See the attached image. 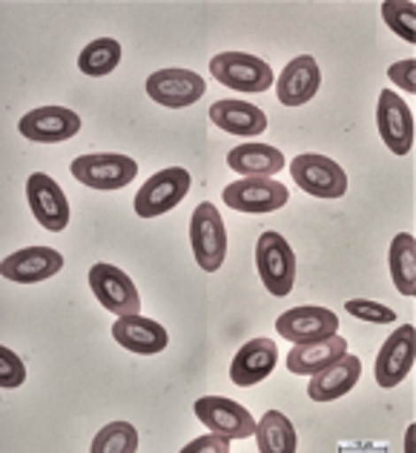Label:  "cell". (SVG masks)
Returning a JSON list of instances; mask_svg holds the SVG:
<instances>
[{
  "label": "cell",
  "instance_id": "cell-1",
  "mask_svg": "<svg viewBox=\"0 0 416 453\" xmlns=\"http://www.w3.org/2000/svg\"><path fill=\"white\" fill-rule=\"evenodd\" d=\"M256 267L270 296L284 299L296 284V253L279 233H261L256 244Z\"/></svg>",
  "mask_w": 416,
  "mask_h": 453
},
{
  "label": "cell",
  "instance_id": "cell-2",
  "mask_svg": "<svg viewBox=\"0 0 416 453\" xmlns=\"http://www.w3.org/2000/svg\"><path fill=\"white\" fill-rule=\"evenodd\" d=\"M189 244H193V253L201 270L216 273L224 265V256H227V230H224L219 210L210 201L198 204L193 219H189Z\"/></svg>",
  "mask_w": 416,
  "mask_h": 453
},
{
  "label": "cell",
  "instance_id": "cell-3",
  "mask_svg": "<svg viewBox=\"0 0 416 453\" xmlns=\"http://www.w3.org/2000/svg\"><path fill=\"white\" fill-rule=\"evenodd\" d=\"M189 173L184 166H170V170H161L144 181V187L138 189L135 196V212L138 219H156L161 212H170L184 201L189 193Z\"/></svg>",
  "mask_w": 416,
  "mask_h": 453
},
{
  "label": "cell",
  "instance_id": "cell-4",
  "mask_svg": "<svg viewBox=\"0 0 416 453\" xmlns=\"http://www.w3.org/2000/svg\"><path fill=\"white\" fill-rule=\"evenodd\" d=\"M293 181L299 184L304 193L316 198H342L348 193V175L342 166L319 152H304L290 164Z\"/></svg>",
  "mask_w": 416,
  "mask_h": 453
},
{
  "label": "cell",
  "instance_id": "cell-5",
  "mask_svg": "<svg viewBox=\"0 0 416 453\" xmlns=\"http://www.w3.org/2000/svg\"><path fill=\"white\" fill-rule=\"evenodd\" d=\"M210 73L219 83L239 92H267L273 87V69L256 55L221 52L210 61Z\"/></svg>",
  "mask_w": 416,
  "mask_h": 453
},
{
  "label": "cell",
  "instance_id": "cell-6",
  "mask_svg": "<svg viewBox=\"0 0 416 453\" xmlns=\"http://www.w3.org/2000/svg\"><path fill=\"white\" fill-rule=\"evenodd\" d=\"M73 175L92 189H121L135 181L138 164L118 152H92L73 161Z\"/></svg>",
  "mask_w": 416,
  "mask_h": 453
},
{
  "label": "cell",
  "instance_id": "cell-7",
  "mask_svg": "<svg viewBox=\"0 0 416 453\" xmlns=\"http://www.w3.org/2000/svg\"><path fill=\"white\" fill-rule=\"evenodd\" d=\"M89 288L98 296L101 307H106L115 316H135L141 310V296L133 279L115 265H92L89 270Z\"/></svg>",
  "mask_w": 416,
  "mask_h": 453
},
{
  "label": "cell",
  "instance_id": "cell-8",
  "mask_svg": "<svg viewBox=\"0 0 416 453\" xmlns=\"http://www.w3.org/2000/svg\"><path fill=\"white\" fill-rule=\"evenodd\" d=\"M196 416L210 434L221 439H247L256 434V422L250 411H244L239 402L224 396H204L196 402Z\"/></svg>",
  "mask_w": 416,
  "mask_h": 453
},
{
  "label": "cell",
  "instance_id": "cell-9",
  "mask_svg": "<svg viewBox=\"0 0 416 453\" xmlns=\"http://www.w3.org/2000/svg\"><path fill=\"white\" fill-rule=\"evenodd\" d=\"M224 204L239 212H273L288 204V187L273 178H244L224 187Z\"/></svg>",
  "mask_w": 416,
  "mask_h": 453
},
{
  "label": "cell",
  "instance_id": "cell-10",
  "mask_svg": "<svg viewBox=\"0 0 416 453\" xmlns=\"http://www.w3.org/2000/svg\"><path fill=\"white\" fill-rule=\"evenodd\" d=\"M413 359H416V327L402 325L394 336L382 344V350L376 356V367H374L376 385L385 390L397 388L399 381L411 373Z\"/></svg>",
  "mask_w": 416,
  "mask_h": 453
},
{
  "label": "cell",
  "instance_id": "cell-11",
  "mask_svg": "<svg viewBox=\"0 0 416 453\" xmlns=\"http://www.w3.org/2000/svg\"><path fill=\"white\" fill-rule=\"evenodd\" d=\"M376 127L385 147L394 155H408L413 147V115L397 92L382 89L376 104Z\"/></svg>",
  "mask_w": 416,
  "mask_h": 453
},
{
  "label": "cell",
  "instance_id": "cell-12",
  "mask_svg": "<svg viewBox=\"0 0 416 453\" xmlns=\"http://www.w3.org/2000/svg\"><path fill=\"white\" fill-rule=\"evenodd\" d=\"M20 135L38 144H58V141H69L78 135L81 118L78 112L66 110V106H41L20 118Z\"/></svg>",
  "mask_w": 416,
  "mask_h": 453
},
{
  "label": "cell",
  "instance_id": "cell-13",
  "mask_svg": "<svg viewBox=\"0 0 416 453\" xmlns=\"http://www.w3.org/2000/svg\"><path fill=\"white\" fill-rule=\"evenodd\" d=\"M27 198L32 207V216L41 226L52 233H61L69 226V201L64 189L58 187L46 173H35L27 181Z\"/></svg>",
  "mask_w": 416,
  "mask_h": 453
},
{
  "label": "cell",
  "instance_id": "cell-14",
  "mask_svg": "<svg viewBox=\"0 0 416 453\" xmlns=\"http://www.w3.org/2000/svg\"><path fill=\"white\" fill-rule=\"evenodd\" d=\"M204 78L189 73V69H161L147 78V95L161 106L181 110V106L196 104L204 95Z\"/></svg>",
  "mask_w": 416,
  "mask_h": 453
},
{
  "label": "cell",
  "instance_id": "cell-15",
  "mask_svg": "<svg viewBox=\"0 0 416 453\" xmlns=\"http://www.w3.org/2000/svg\"><path fill=\"white\" fill-rule=\"evenodd\" d=\"M61 270H64V256L52 247H27L0 261V276L18 284L46 281Z\"/></svg>",
  "mask_w": 416,
  "mask_h": 453
},
{
  "label": "cell",
  "instance_id": "cell-16",
  "mask_svg": "<svg viewBox=\"0 0 416 453\" xmlns=\"http://www.w3.org/2000/svg\"><path fill=\"white\" fill-rule=\"evenodd\" d=\"M276 330L288 342L302 344V342L333 336V333L339 330V319L333 310H325V307H293L276 319Z\"/></svg>",
  "mask_w": 416,
  "mask_h": 453
},
{
  "label": "cell",
  "instance_id": "cell-17",
  "mask_svg": "<svg viewBox=\"0 0 416 453\" xmlns=\"http://www.w3.org/2000/svg\"><path fill=\"white\" fill-rule=\"evenodd\" d=\"M322 87V69L311 55H299L284 66L276 81V95L284 106H302Z\"/></svg>",
  "mask_w": 416,
  "mask_h": 453
},
{
  "label": "cell",
  "instance_id": "cell-18",
  "mask_svg": "<svg viewBox=\"0 0 416 453\" xmlns=\"http://www.w3.org/2000/svg\"><path fill=\"white\" fill-rule=\"evenodd\" d=\"M279 350L276 342L270 339H253L235 353V359L230 365V379L239 388H253L258 381H265L273 371H276Z\"/></svg>",
  "mask_w": 416,
  "mask_h": 453
},
{
  "label": "cell",
  "instance_id": "cell-19",
  "mask_svg": "<svg viewBox=\"0 0 416 453\" xmlns=\"http://www.w3.org/2000/svg\"><path fill=\"white\" fill-rule=\"evenodd\" d=\"M112 336L121 348L133 350L138 356H156L161 353L166 344H170V336L166 330L152 319H141L135 316H118L112 325Z\"/></svg>",
  "mask_w": 416,
  "mask_h": 453
},
{
  "label": "cell",
  "instance_id": "cell-20",
  "mask_svg": "<svg viewBox=\"0 0 416 453\" xmlns=\"http://www.w3.org/2000/svg\"><path fill=\"white\" fill-rule=\"evenodd\" d=\"M362 376V362L356 356L344 353L342 359L333 365L322 367L319 373H313L311 385H307V396L313 402H333L342 399L344 393H351L356 388V381Z\"/></svg>",
  "mask_w": 416,
  "mask_h": 453
},
{
  "label": "cell",
  "instance_id": "cell-21",
  "mask_svg": "<svg viewBox=\"0 0 416 453\" xmlns=\"http://www.w3.org/2000/svg\"><path fill=\"white\" fill-rule=\"evenodd\" d=\"M210 121L230 135L256 138L267 129V115L247 101H216L210 106Z\"/></svg>",
  "mask_w": 416,
  "mask_h": 453
},
{
  "label": "cell",
  "instance_id": "cell-22",
  "mask_svg": "<svg viewBox=\"0 0 416 453\" xmlns=\"http://www.w3.org/2000/svg\"><path fill=\"white\" fill-rule=\"evenodd\" d=\"M344 353H348V342H344V336H336V333L327 339L302 342V344H296L288 356V371L296 376H313L322 371V367L342 359Z\"/></svg>",
  "mask_w": 416,
  "mask_h": 453
},
{
  "label": "cell",
  "instance_id": "cell-23",
  "mask_svg": "<svg viewBox=\"0 0 416 453\" xmlns=\"http://www.w3.org/2000/svg\"><path fill=\"white\" fill-rule=\"evenodd\" d=\"M227 164H230V170L239 175L270 178L279 170H284V155L276 147H267V144H242L230 150Z\"/></svg>",
  "mask_w": 416,
  "mask_h": 453
},
{
  "label": "cell",
  "instance_id": "cell-24",
  "mask_svg": "<svg viewBox=\"0 0 416 453\" xmlns=\"http://www.w3.org/2000/svg\"><path fill=\"white\" fill-rule=\"evenodd\" d=\"M388 265L397 290L402 296H416V238L411 233H399L390 242Z\"/></svg>",
  "mask_w": 416,
  "mask_h": 453
},
{
  "label": "cell",
  "instance_id": "cell-25",
  "mask_svg": "<svg viewBox=\"0 0 416 453\" xmlns=\"http://www.w3.org/2000/svg\"><path fill=\"white\" fill-rule=\"evenodd\" d=\"M256 445L261 453H293L296 450V427L290 419L279 411H267L261 416V422H256Z\"/></svg>",
  "mask_w": 416,
  "mask_h": 453
},
{
  "label": "cell",
  "instance_id": "cell-26",
  "mask_svg": "<svg viewBox=\"0 0 416 453\" xmlns=\"http://www.w3.org/2000/svg\"><path fill=\"white\" fill-rule=\"evenodd\" d=\"M121 64V43L115 38H98L87 43L78 55V69L89 78L110 75L112 69Z\"/></svg>",
  "mask_w": 416,
  "mask_h": 453
},
{
  "label": "cell",
  "instance_id": "cell-27",
  "mask_svg": "<svg viewBox=\"0 0 416 453\" xmlns=\"http://www.w3.org/2000/svg\"><path fill=\"white\" fill-rule=\"evenodd\" d=\"M138 450V431L129 422H112L101 427L95 436L92 453H135Z\"/></svg>",
  "mask_w": 416,
  "mask_h": 453
},
{
  "label": "cell",
  "instance_id": "cell-28",
  "mask_svg": "<svg viewBox=\"0 0 416 453\" xmlns=\"http://www.w3.org/2000/svg\"><path fill=\"white\" fill-rule=\"evenodd\" d=\"M382 15L402 41L416 43V4H411V0H388V4H382Z\"/></svg>",
  "mask_w": 416,
  "mask_h": 453
},
{
  "label": "cell",
  "instance_id": "cell-29",
  "mask_svg": "<svg viewBox=\"0 0 416 453\" xmlns=\"http://www.w3.org/2000/svg\"><path fill=\"white\" fill-rule=\"evenodd\" d=\"M344 310L362 321H374V325H390V321H397L394 310L379 304V302H371V299H351L344 304Z\"/></svg>",
  "mask_w": 416,
  "mask_h": 453
},
{
  "label": "cell",
  "instance_id": "cell-30",
  "mask_svg": "<svg viewBox=\"0 0 416 453\" xmlns=\"http://www.w3.org/2000/svg\"><path fill=\"white\" fill-rule=\"evenodd\" d=\"M23 379H27V367H23L20 356L0 344V388H20Z\"/></svg>",
  "mask_w": 416,
  "mask_h": 453
},
{
  "label": "cell",
  "instance_id": "cell-31",
  "mask_svg": "<svg viewBox=\"0 0 416 453\" xmlns=\"http://www.w3.org/2000/svg\"><path fill=\"white\" fill-rule=\"evenodd\" d=\"M388 75H390V81L397 83V87L408 89V92L416 89V61H399V64L390 66Z\"/></svg>",
  "mask_w": 416,
  "mask_h": 453
},
{
  "label": "cell",
  "instance_id": "cell-32",
  "mask_svg": "<svg viewBox=\"0 0 416 453\" xmlns=\"http://www.w3.org/2000/svg\"><path fill=\"white\" fill-rule=\"evenodd\" d=\"M187 450L189 453H193V450H219V453H224V450H230V439H221V436L212 434L210 439H196V442H189Z\"/></svg>",
  "mask_w": 416,
  "mask_h": 453
}]
</instances>
